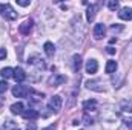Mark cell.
<instances>
[{
  "instance_id": "6da1fadb",
  "label": "cell",
  "mask_w": 132,
  "mask_h": 130,
  "mask_svg": "<svg viewBox=\"0 0 132 130\" xmlns=\"http://www.w3.org/2000/svg\"><path fill=\"white\" fill-rule=\"evenodd\" d=\"M0 14L2 17H5L6 20H15L17 18V12L14 11V8L9 3H0Z\"/></svg>"
},
{
  "instance_id": "7a4b0ae2",
  "label": "cell",
  "mask_w": 132,
  "mask_h": 130,
  "mask_svg": "<svg viewBox=\"0 0 132 130\" xmlns=\"http://www.w3.org/2000/svg\"><path fill=\"white\" fill-rule=\"evenodd\" d=\"M31 89L28 86H23V84H19V86H14L12 87V95L17 98H26L29 95Z\"/></svg>"
},
{
  "instance_id": "3957f363",
  "label": "cell",
  "mask_w": 132,
  "mask_h": 130,
  "mask_svg": "<svg viewBox=\"0 0 132 130\" xmlns=\"http://www.w3.org/2000/svg\"><path fill=\"white\" fill-rule=\"evenodd\" d=\"M62 104H63V99L60 95H54V97L49 99V109L52 110V112H59L60 109H62Z\"/></svg>"
},
{
  "instance_id": "277c9868",
  "label": "cell",
  "mask_w": 132,
  "mask_h": 130,
  "mask_svg": "<svg viewBox=\"0 0 132 130\" xmlns=\"http://www.w3.org/2000/svg\"><path fill=\"white\" fill-rule=\"evenodd\" d=\"M86 87L91 89V90H95V92H104V86L100 80H89L86 81Z\"/></svg>"
},
{
  "instance_id": "5b68a950",
  "label": "cell",
  "mask_w": 132,
  "mask_h": 130,
  "mask_svg": "<svg viewBox=\"0 0 132 130\" xmlns=\"http://www.w3.org/2000/svg\"><path fill=\"white\" fill-rule=\"evenodd\" d=\"M66 83V77L65 75H60V73H54L49 80H48V84L49 86H60V84H63Z\"/></svg>"
},
{
  "instance_id": "8992f818",
  "label": "cell",
  "mask_w": 132,
  "mask_h": 130,
  "mask_svg": "<svg viewBox=\"0 0 132 130\" xmlns=\"http://www.w3.org/2000/svg\"><path fill=\"white\" fill-rule=\"evenodd\" d=\"M83 110L86 112V115L91 113V112H95V110H97V101H95V99H88V101H85V103H83Z\"/></svg>"
},
{
  "instance_id": "52a82bcc",
  "label": "cell",
  "mask_w": 132,
  "mask_h": 130,
  "mask_svg": "<svg viewBox=\"0 0 132 130\" xmlns=\"http://www.w3.org/2000/svg\"><path fill=\"white\" fill-rule=\"evenodd\" d=\"M32 23H34V22L31 20V18L25 20V22H23V23L19 26V31L23 34V35H28V34L31 32V29H32Z\"/></svg>"
},
{
  "instance_id": "ba28073f",
  "label": "cell",
  "mask_w": 132,
  "mask_h": 130,
  "mask_svg": "<svg viewBox=\"0 0 132 130\" xmlns=\"http://www.w3.org/2000/svg\"><path fill=\"white\" fill-rule=\"evenodd\" d=\"M98 70V63H97V60H94V58H91V60H88V63H86V72L88 73H95Z\"/></svg>"
},
{
  "instance_id": "9c48e42d",
  "label": "cell",
  "mask_w": 132,
  "mask_h": 130,
  "mask_svg": "<svg viewBox=\"0 0 132 130\" xmlns=\"http://www.w3.org/2000/svg\"><path fill=\"white\" fill-rule=\"evenodd\" d=\"M95 11H97V5H89V6H88V11H86V20H88V23L94 22V18H95Z\"/></svg>"
},
{
  "instance_id": "30bf717a",
  "label": "cell",
  "mask_w": 132,
  "mask_h": 130,
  "mask_svg": "<svg viewBox=\"0 0 132 130\" xmlns=\"http://www.w3.org/2000/svg\"><path fill=\"white\" fill-rule=\"evenodd\" d=\"M14 78H15L17 83H23V81L26 80V73H25V70H23L22 67L14 69Z\"/></svg>"
},
{
  "instance_id": "8fae6325",
  "label": "cell",
  "mask_w": 132,
  "mask_h": 130,
  "mask_svg": "<svg viewBox=\"0 0 132 130\" xmlns=\"http://www.w3.org/2000/svg\"><path fill=\"white\" fill-rule=\"evenodd\" d=\"M118 17L121 20H128V22L132 20V8H123V9H120Z\"/></svg>"
},
{
  "instance_id": "7c38bea8",
  "label": "cell",
  "mask_w": 132,
  "mask_h": 130,
  "mask_svg": "<svg viewBox=\"0 0 132 130\" xmlns=\"http://www.w3.org/2000/svg\"><path fill=\"white\" fill-rule=\"evenodd\" d=\"M106 32V28H104V25L103 23H97L95 26H94V37L95 38H101L103 35Z\"/></svg>"
},
{
  "instance_id": "4fadbf2b",
  "label": "cell",
  "mask_w": 132,
  "mask_h": 130,
  "mask_svg": "<svg viewBox=\"0 0 132 130\" xmlns=\"http://www.w3.org/2000/svg\"><path fill=\"white\" fill-rule=\"evenodd\" d=\"M43 49H45V54H46L48 57H54V54H55V46H54L51 41H46L45 46H43Z\"/></svg>"
},
{
  "instance_id": "5bb4252c",
  "label": "cell",
  "mask_w": 132,
  "mask_h": 130,
  "mask_svg": "<svg viewBox=\"0 0 132 130\" xmlns=\"http://www.w3.org/2000/svg\"><path fill=\"white\" fill-rule=\"evenodd\" d=\"M25 106H23V103H14L12 106H11V112L14 113V115H22L25 110Z\"/></svg>"
},
{
  "instance_id": "9a60e30c",
  "label": "cell",
  "mask_w": 132,
  "mask_h": 130,
  "mask_svg": "<svg viewBox=\"0 0 132 130\" xmlns=\"http://www.w3.org/2000/svg\"><path fill=\"white\" fill-rule=\"evenodd\" d=\"M117 61L115 60H109L108 63H106V67H104V70H106V73H115V70H117Z\"/></svg>"
},
{
  "instance_id": "2e32d148",
  "label": "cell",
  "mask_w": 132,
  "mask_h": 130,
  "mask_svg": "<svg viewBox=\"0 0 132 130\" xmlns=\"http://www.w3.org/2000/svg\"><path fill=\"white\" fill-rule=\"evenodd\" d=\"M80 67H81V57L78 54H75L72 57V69H74V72H78Z\"/></svg>"
},
{
  "instance_id": "e0dca14e",
  "label": "cell",
  "mask_w": 132,
  "mask_h": 130,
  "mask_svg": "<svg viewBox=\"0 0 132 130\" xmlns=\"http://www.w3.org/2000/svg\"><path fill=\"white\" fill-rule=\"evenodd\" d=\"M22 115H23L25 119H35V118H38V112L34 110V109H28V110H25Z\"/></svg>"
},
{
  "instance_id": "ac0fdd59",
  "label": "cell",
  "mask_w": 132,
  "mask_h": 130,
  "mask_svg": "<svg viewBox=\"0 0 132 130\" xmlns=\"http://www.w3.org/2000/svg\"><path fill=\"white\" fill-rule=\"evenodd\" d=\"M120 109H121L123 112L132 113V99H125V101H121V104H120Z\"/></svg>"
},
{
  "instance_id": "d6986e66",
  "label": "cell",
  "mask_w": 132,
  "mask_h": 130,
  "mask_svg": "<svg viewBox=\"0 0 132 130\" xmlns=\"http://www.w3.org/2000/svg\"><path fill=\"white\" fill-rule=\"evenodd\" d=\"M17 129V123L14 121V119H8L2 127H0V130H15Z\"/></svg>"
},
{
  "instance_id": "ffe728a7",
  "label": "cell",
  "mask_w": 132,
  "mask_h": 130,
  "mask_svg": "<svg viewBox=\"0 0 132 130\" xmlns=\"http://www.w3.org/2000/svg\"><path fill=\"white\" fill-rule=\"evenodd\" d=\"M0 75L6 80V78H11V77H14V69L12 67H3L2 70H0Z\"/></svg>"
},
{
  "instance_id": "44dd1931",
  "label": "cell",
  "mask_w": 132,
  "mask_h": 130,
  "mask_svg": "<svg viewBox=\"0 0 132 130\" xmlns=\"http://www.w3.org/2000/svg\"><path fill=\"white\" fill-rule=\"evenodd\" d=\"M28 63L29 64H38V67L40 69H45V63H43V60H40L38 57H29V60H28Z\"/></svg>"
},
{
  "instance_id": "7402d4cb",
  "label": "cell",
  "mask_w": 132,
  "mask_h": 130,
  "mask_svg": "<svg viewBox=\"0 0 132 130\" xmlns=\"http://www.w3.org/2000/svg\"><path fill=\"white\" fill-rule=\"evenodd\" d=\"M108 8H109L111 11H117V9L120 8V3H118L117 0H111V2L108 3Z\"/></svg>"
},
{
  "instance_id": "603a6c76",
  "label": "cell",
  "mask_w": 132,
  "mask_h": 130,
  "mask_svg": "<svg viewBox=\"0 0 132 130\" xmlns=\"http://www.w3.org/2000/svg\"><path fill=\"white\" fill-rule=\"evenodd\" d=\"M125 57L128 60H132V41L129 43V46L126 48V52H125Z\"/></svg>"
},
{
  "instance_id": "cb8c5ba5",
  "label": "cell",
  "mask_w": 132,
  "mask_h": 130,
  "mask_svg": "<svg viewBox=\"0 0 132 130\" xmlns=\"http://www.w3.org/2000/svg\"><path fill=\"white\" fill-rule=\"evenodd\" d=\"M6 90H8V83H6L5 80H2V81H0V95L5 94Z\"/></svg>"
},
{
  "instance_id": "d4e9b609",
  "label": "cell",
  "mask_w": 132,
  "mask_h": 130,
  "mask_svg": "<svg viewBox=\"0 0 132 130\" xmlns=\"http://www.w3.org/2000/svg\"><path fill=\"white\" fill-rule=\"evenodd\" d=\"M111 31L112 32H120V31H123V25H112Z\"/></svg>"
},
{
  "instance_id": "484cf974",
  "label": "cell",
  "mask_w": 132,
  "mask_h": 130,
  "mask_svg": "<svg viewBox=\"0 0 132 130\" xmlns=\"http://www.w3.org/2000/svg\"><path fill=\"white\" fill-rule=\"evenodd\" d=\"M85 124H88V126H91V124H94V118H89L88 115H85Z\"/></svg>"
},
{
  "instance_id": "4316f807",
  "label": "cell",
  "mask_w": 132,
  "mask_h": 130,
  "mask_svg": "<svg viewBox=\"0 0 132 130\" xmlns=\"http://www.w3.org/2000/svg\"><path fill=\"white\" fill-rule=\"evenodd\" d=\"M26 130H37V126H35V123H28V126H26Z\"/></svg>"
},
{
  "instance_id": "83f0119b",
  "label": "cell",
  "mask_w": 132,
  "mask_h": 130,
  "mask_svg": "<svg viewBox=\"0 0 132 130\" xmlns=\"http://www.w3.org/2000/svg\"><path fill=\"white\" fill-rule=\"evenodd\" d=\"M17 2V5H20V6H29V2H23V0H15Z\"/></svg>"
},
{
  "instance_id": "f1b7e54d",
  "label": "cell",
  "mask_w": 132,
  "mask_h": 130,
  "mask_svg": "<svg viewBox=\"0 0 132 130\" xmlns=\"http://www.w3.org/2000/svg\"><path fill=\"white\" fill-rule=\"evenodd\" d=\"M6 55H8V54H6V51H5V49H0V60L6 58Z\"/></svg>"
},
{
  "instance_id": "f546056e",
  "label": "cell",
  "mask_w": 132,
  "mask_h": 130,
  "mask_svg": "<svg viewBox=\"0 0 132 130\" xmlns=\"http://www.w3.org/2000/svg\"><path fill=\"white\" fill-rule=\"evenodd\" d=\"M106 51H108V54H111V55H112V54H115V49H114L112 46H108V48H106Z\"/></svg>"
},
{
  "instance_id": "4dcf8cb0",
  "label": "cell",
  "mask_w": 132,
  "mask_h": 130,
  "mask_svg": "<svg viewBox=\"0 0 132 130\" xmlns=\"http://www.w3.org/2000/svg\"><path fill=\"white\" fill-rule=\"evenodd\" d=\"M126 126H129V127H132V119H126Z\"/></svg>"
},
{
  "instance_id": "1f68e13d",
  "label": "cell",
  "mask_w": 132,
  "mask_h": 130,
  "mask_svg": "<svg viewBox=\"0 0 132 130\" xmlns=\"http://www.w3.org/2000/svg\"><path fill=\"white\" fill-rule=\"evenodd\" d=\"M115 41H117V38H111V40H109V43H111V44H114Z\"/></svg>"
},
{
  "instance_id": "d6a6232c",
  "label": "cell",
  "mask_w": 132,
  "mask_h": 130,
  "mask_svg": "<svg viewBox=\"0 0 132 130\" xmlns=\"http://www.w3.org/2000/svg\"><path fill=\"white\" fill-rule=\"evenodd\" d=\"M54 127L55 126H51V127H48V129H45V130H54Z\"/></svg>"
}]
</instances>
